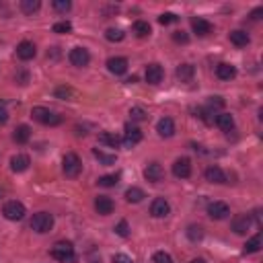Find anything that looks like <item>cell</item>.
<instances>
[{
    "mask_svg": "<svg viewBox=\"0 0 263 263\" xmlns=\"http://www.w3.org/2000/svg\"><path fill=\"white\" fill-rule=\"evenodd\" d=\"M52 257L58 259L60 263H74L76 261V253H74V247L68 240H60L52 247Z\"/></svg>",
    "mask_w": 263,
    "mask_h": 263,
    "instance_id": "1",
    "label": "cell"
},
{
    "mask_svg": "<svg viewBox=\"0 0 263 263\" xmlns=\"http://www.w3.org/2000/svg\"><path fill=\"white\" fill-rule=\"evenodd\" d=\"M31 228L39 234H46L54 228V216L50 212H37L31 218Z\"/></svg>",
    "mask_w": 263,
    "mask_h": 263,
    "instance_id": "2",
    "label": "cell"
},
{
    "mask_svg": "<svg viewBox=\"0 0 263 263\" xmlns=\"http://www.w3.org/2000/svg\"><path fill=\"white\" fill-rule=\"evenodd\" d=\"M31 115H33L35 121H39L43 125H60L62 123V117L58 113L50 111V109H46V107H33Z\"/></svg>",
    "mask_w": 263,
    "mask_h": 263,
    "instance_id": "3",
    "label": "cell"
},
{
    "mask_svg": "<svg viewBox=\"0 0 263 263\" xmlns=\"http://www.w3.org/2000/svg\"><path fill=\"white\" fill-rule=\"evenodd\" d=\"M62 169H64L66 177H70V179L78 177L80 171H82V163H80L78 155H74V152H68V155L64 157V161H62Z\"/></svg>",
    "mask_w": 263,
    "mask_h": 263,
    "instance_id": "4",
    "label": "cell"
},
{
    "mask_svg": "<svg viewBox=\"0 0 263 263\" xmlns=\"http://www.w3.org/2000/svg\"><path fill=\"white\" fill-rule=\"evenodd\" d=\"M3 214H5L7 220H13V222L23 220V216H25V206L21 204V202H17V200L7 202L5 208H3Z\"/></svg>",
    "mask_w": 263,
    "mask_h": 263,
    "instance_id": "5",
    "label": "cell"
},
{
    "mask_svg": "<svg viewBox=\"0 0 263 263\" xmlns=\"http://www.w3.org/2000/svg\"><path fill=\"white\" fill-rule=\"evenodd\" d=\"M68 60H70V64H72V66H78V68H84V66H89V62H91V54L86 52L84 48H74V50H70Z\"/></svg>",
    "mask_w": 263,
    "mask_h": 263,
    "instance_id": "6",
    "label": "cell"
},
{
    "mask_svg": "<svg viewBox=\"0 0 263 263\" xmlns=\"http://www.w3.org/2000/svg\"><path fill=\"white\" fill-rule=\"evenodd\" d=\"M173 175L177 179H187L191 175V161L187 157H181L173 163Z\"/></svg>",
    "mask_w": 263,
    "mask_h": 263,
    "instance_id": "7",
    "label": "cell"
},
{
    "mask_svg": "<svg viewBox=\"0 0 263 263\" xmlns=\"http://www.w3.org/2000/svg\"><path fill=\"white\" fill-rule=\"evenodd\" d=\"M228 214H230V208L224 202H212L208 206V216L212 218V220H224Z\"/></svg>",
    "mask_w": 263,
    "mask_h": 263,
    "instance_id": "8",
    "label": "cell"
},
{
    "mask_svg": "<svg viewBox=\"0 0 263 263\" xmlns=\"http://www.w3.org/2000/svg\"><path fill=\"white\" fill-rule=\"evenodd\" d=\"M150 214L155 218H167L171 214V204L165 200V197H157L150 206Z\"/></svg>",
    "mask_w": 263,
    "mask_h": 263,
    "instance_id": "9",
    "label": "cell"
},
{
    "mask_svg": "<svg viewBox=\"0 0 263 263\" xmlns=\"http://www.w3.org/2000/svg\"><path fill=\"white\" fill-rule=\"evenodd\" d=\"M138 142H142V132L140 127L136 125H125V136H123V146L125 148H132V146H136Z\"/></svg>",
    "mask_w": 263,
    "mask_h": 263,
    "instance_id": "10",
    "label": "cell"
},
{
    "mask_svg": "<svg viewBox=\"0 0 263 263\" xmlns=\"http://www.w3.org/2000/svg\"><path fill=\"white\" fill-rule=\"evenodd\" d=\"M163 78H165L163 66H159V64H148V66H146V82H150V84H161Z\"/></svg>",
    "mask_w": 263,
    "mask_h": 263,
    "instance_id": "11",
    "label": "cell"
},
{
    "mask_svg": "<svg viewBox=\"0 0 263 263\" xmlns=\"http://www.w3.org/2000/svg\"><path fill=\"white\" fill-rule=\"evenodd\" d=\"M107 70L111 72V74H115V76H121V74H125L127 72V60L125 58H109L107 60Z\"/></svg>",
    "mask_w": 263,
    "mask_h": 263,
    "instance_id": "12",
    "label": "cell"
},
{
    "mask_svg": "<svg viewBox=\"0 0 263 263\" xmlns=\"http://www.w3.org/2000/svg\"><path fill=\"white\" fill-rule=\"evenodd\" d=\"M144 177H146L148 181H152V183H159V181H163V177H165V169H163L159 163H150V165H146V169H144Z\"/></svg>",
    "mask_w": 263,
    "mask_h": 263,
    "instance_id": "13",
    "label": "cell"
},
{
    "mask_svg": "<svg viewBox=\"0 0 263 263\" xmlns=\"http://www.w3.org/2000/svg\"><path fill=\"white\" fill-rule=\"evenodd\" d=\"M251 224H253V218H251V214L236 216L234 220H232V230H234L236 234H247V230L251 228Z\"/></svg>",
    "mask_w": 263,
    "mask_h": 263,
    "instance_id": "14",
    "label": "cell"
},
{
    "mask_svg": "<svg viewBox=\"0 0 263 263\" xmlns=\"http://www.w3.org/2000/svg\"><path fill=\"white\" fill-rule=\"evenodd\" d=\"M113 208H115L113 200H111V197H107V195H99L97 200H95V210L101 216H109V214L113 212Z\"/></svg>",
    "mask_w": 263,
    "mask_h": 263,
    "instance_id": "15",
    "label": "cell"
},
{
    "mask_svg": "<svg viewBox=\"0 0 263 263\" xmlns=\"http://www.w3.org/2000/svg\"><path fill=\"white\" fill-rule=\"evenodd\" d=\"M216 76L220 78V80H232V78L236 76V68H234L232 64L222 62V64L216 66Z\"/></svg>",
    "mask_w": 263,
    "mask_h": 263,
    "instance_id": "16",
    "label": "cell"
},
{
    "mask_svg": "<svg viewBox=\"0 0 263 263\" xmlns=\"http://www.w3.org/2000/svg\"><path fill=\"white\" fill-rule=\"evenodd\" d=\"M206 179H208L210 183L222 185V183H226V175H224V171H222L220 167H208V169H206Z\"/></svg>",
    "mask_w": 263,
    "mask_h": 263,
    "instance_id": "17",
    "label": "cell"
},
{
    "mask_svg": "<svg viewBox=\"0 0 263 263\" xmlns=\"http://www.w3.org/2000/svg\"><path fill=\"white\" fill-rule=\"evenodd\" d=\"M17 56L21 60H31L35 58V46H33V41H21L19 46H17Z\"/></svg>",
    "mask_w": 263,
    "mask_h": 263,
    "instance_id": "18",
    "label": "cell"
},
{
    "mask_svg": "<svg viewBox=\"0 0 263 263\" xmlns=\"http://www.w3.org/2000/svg\"><path fill=\"white\" fill-rule=\"evenodd\" d=\"M157 132H159V136H163V138H171L175 134V121L171 117H163L157 123Z\"/></svg>",
    "mask_w": 263,
    "mask_h": 263,
    "instance_id": "19",
    "label": "cell"
},
{
    "mask_svg": "<svg viewBox=\"0 0 263 263\" xmlns=\"http://www.w3.org/2000/svg\"><path fill=\"white\" fill-rule=\"evenodd\" d=\"M228 39H230V43H234L236 48H245V46H249V41H251L249 33H247V31H240V29H236V31H230Z\"/></svg>",
    "mask_w": 263,
    "mask_h": 263,
    "instance_id": "20",
    "label": "cell"
},
{
    "mask_svg": "<svg viewBox=\"0 0 263 263\" xmlns=\"http://www.w3.org/2000/svg\"><path fill=\"white\" fill-rule=\"evenodd\" d=\"M29 165H31V161H29L27 155H17V157L11 159V169H13L15 173H23V171H27Z\"/></svg>",
    "mask_w": 263,
    "mask_h": 263,
    "instance_id": "21",
    "label": "cell"
},
{
    "mask_svg": "<svg viewBox=\"0 0 263 263\" xmlns=\"http://www.w3.org/2000/svg\"><path fill=\"white\" fill-rule=\"evenodd\" d=\"M191 27L197 35H208L212 31V23H208L206 19H200V17H193L191 19Z\"/></svg>",
    "mask_w": 263,
    "mask_h": 263,
    "instance_id": "22",
    "label": "cell"
},
{
    "mask_svg": "<svg viewBox=\"0 0 263 263\" xmlns=\"http://www.w3.org/2000/svg\"><path fill=\"white\" fill-rule=\"evenodd\" d=\"M29 138H31V127L29 125H19L17 129H15V134H13V140L17 142V144H25V142H29Z\"/></svg>",
    "mask_w": 263,
    "mask_h": 263,
    "instance_id": "23",
    "label": "cell"
},
{
    "mask_svg": "<svg viewBox=\"0 0 263 263\" xmlns=\"http://www.w3.org/2000/svg\"><path fill=\"white\" fill-rule=\"evenodd\" d=\"M214 121H216L218 127L224 129V132H230V129L234 127V117H232L230 113H218Z\"/></svg>",
    "mask_w": 263,
    "mask_h": 263,
    "instance_id": "24",
    "label": "cell"
},
{
    "mask_svg": "<svg viewBox=\"0 0 263 263\" xmlns=\"http://www.w3.org/2000/svg\"><path fill=\"white\" fill-rule=\"evenodd\" d=\"M144 191L140 189V187H129L127 191H125V200L129 202V204H140L142 200H144Z\"/></svg>",
    "mask_w": 263,
    "mask_h": 263,
    "instance_id": "25",
    "label": "cell"
},
{
    "mask_svg": "<svg viewBox=\"0 0 263 263\" xmlns=\"http://www.w3.org/2000/svg\"><path fill=\"white\" fill-rule=\"evenodd\" d=\"M99 142L105 144V146H111V148L119 146V138L115 134H111V132H101V134H99Z\"/></svg>",
    "mask_w": 263,
    "mask_h": 263,
    "instance_id": "26",
    "label": "cell"
},
{
    "mask_svg": "<svg viewBox=\"0 0 263 263\" xmlns=\"http://www.w3.org/2000/svg\"><path fill=\"white\" fill-rule=\"evenodd\" d=\"M39 7H41L39 0H21V11H23L25 15H33V13H37Z\"/></svg>",
    "mask_w": 263,
    "mask_h": 263,
    "instance_id": "27",
    "label": "cell"
},
{
    "mask_svg": "<svg viewBox=\"0 0 263 263\" xmlns=\"http://www.w3.org/2000/svg\"><path fill=\"white\" fill-rule=\"evenodd\" d=\"M261 249V232H257L253 238L247 240V245H245V253H257Z\"/></svg>",
    "mask_w": 263,
    "mask_h": 263,
    "instance_id": "28",
    "label": "cell"
},
{
    "mask_svg": "<svg viewBox=\"0 0 263 263\" xmlns=\"http://www.w3.org/2000/svg\"><path fill=\"white\" fill-rule=\"evenodd\" d=\"M150 25L146 23V21H136V23H134V33L138 35V37H148L150 35Z\"/></svg>",
    "mask_w": 263,
    "mask_h": 263,
    "instance_id": "29",
    "label": "cell"
},
{
    "mask_svg": "<svg viewBox=\"0 0 263 263\" xmlns=\"http://www.w3.org/2000/svg\"><path fill=\"white\" fill-rule=\"evenodd\" d=\"M93 155H95V159H99L103 165H113L115 161H117V157L115 155H105L103 150H99V148H95L93 150Z\"/></svg>",
    "mask_w": 263,
    "mask_h": 263,
    "instance_id": "30",
    "label": "cell"
},
{
    "mask_svg": "<svg viewBox=\"0 0 263 263\" xmlns=\"http://www.w3.org/2000/svg\"><path fill=\"white\" fill-rule=\"evenodd\" d=\"M177 76L181 80H191L193 78V66L191 64H181L177 68Z\"/></svg>",
    "mask_w": 263,
    "mask_h": 263,
    "instance_id": "31",
    "label": "cell"
},
{
    "mask_svg": "<svg viewBox=\"0 0 263 263\" xmlns=\"http://www.w3.org/2000/svg\"><path fill=\"white\" fill-rule=\"evenodd\" d=\"M202 236H204V228H202V226H195V224H191V226L187 228V238H189V240H193V243H197V240H202Z\"/></svg>",
    "mask_w": 263,
    "mask_h": 263,
    "instance_id": "32",
    "label": "cell"
},
{
    "mask_svg": "<svg viewBox=\"0 0 263 263\" xmlns=\"http://www.w3.org/2000/svg\"><path fill=\"white\" fill-rule=\"evenodd\" d=\"M129 117H132V121H144L148 117V113L144 111L142 107H132L129 109Z\"/></svg>",
    "mask_w": 263,
    "mask_h": 263,
    "instance_id": "33",
    "label": "cell"
},
{
    "mask_svg": "<svg viewBox=\"0 0 263 263\" xmlns=\"http://www.w3.org/2000/svg\"><path fill=\"white\" fill-rule=\"evenodd\" d=\"M105 37H107V41H121V39L125 37V33H123L121 29L111 27V29H107V31H105Z\"/></svg>",
    "mask_w": 263,
    "mask_h": 263,
    "instance_id": "34",
    "label": "cell"
},
{
    "mask_svg": "<svg viewBox=\"0 0 263 263\" xmlns=\"http://www.w3.org/2000/svg\"><path fill=\"white\" fill-rule=\"evenodd\" d=\"M117 175H103V177L99 179V185L101 187H113V185H117Z\"/></svg>",
    "mask_w": 263,
    "mask_h": 263,
    "instance_id": "35",
    "label": "cell"
},
{
    "mask_svg": "<svg viewBox=\"0 0 263 263\" xmlns=\"http://www.w3.org/2000/svg\"><path fill=\"white\" fill-rule=\"evenodd\" d=\"M56 97L58 99H72L74 97V91L70 89V86H58V89H56Z\"/></svg>",
    "mask_w": 263,
    "mask_h": 263,
    "instance_id": "36",
    "label": "cell"
},
{
    "mask_svg": "<svg viewBox=\"0 0 263 263\" xmlns=\"http://www.w3.org/2000/svg\"><path fill=\"white\" fill-rule=\"evenodd\" d=\"M72 31V23L70 21H60L54 25V33H70Z\"/></svg>",
    "mask_w": 263,
    "mask_h": 263,
    "instance_id": "37",
    "label": "cell"
},
{
    "mask_svg": "<svg viewBox=\"0 0 263 263\" xmlns=\"http://www.w3.org/2000/svg\"><path fill=\"white\" fill-rule=\"evenodd\" d=\"M54 9L58 13H68L72 9V3L70 0H54Z\"/></svg>",
    "mask_w": 263,
    "mask_h": 263,
    "instance_id": "38",
    "label": "cell"
},
{
    "mask_svg": "<svg viewBox=\"0 0 263 263\" xmlns=\"http://www.w3.org/2000/svg\"><path fill=\"white\" fill-rule=\"evenodd\" d=\"M222 107H224V99L222 97H210V101H208L210 111H214V109H222Z\"/></svg>",
    "mask_w": 263,
    "mask_h": 263,
    "instance_id": "39",
    "label": "cell"
},
{
    "mask_svg": "<svg viewBox=\"0 0 263 263\" xmlns=\"http://www.w3.org/2000/svg\"><path fill=\"white\" fill-rule=\"evenodd\" d=\"M152 261H155V263H173V257L169 253H165V251H159V253H155Z\"/></svg>",
    "mask_w": 263,
    "mask_h": 263,
    "instance_id": "40",
    "label": "cell"
},
{
    "mask_svg": "<svg viewBox=\"0 0 263 263\" xmlns=\"http://www.w3.org/2000/svg\"><path fill=\"white\" fill-rule=\"evenodd\" d=\"M175 21H177V17H175L173 13H163L159 17V23L161 25H171V23H175Z\"/></svg>",
    "mask_w": 263,
    "mask_h": 263,
    "instance_id": "41",
    "label": "cell"
},
{
    "mask_svg": "<svg viewBox=\"0 0 263 263\" xmlns=\"http://www.w3.org/2000/svg\"><path fill=\"white\" fill-rule=\"evenodd\" d=\"M173 41H175V43H187V41H189V35H187L185 31H175V33H173Z\"/></svg>",
    "mask_w": 263,
    "mask_h": 263,
    "instance_id": "42",
    "label": "cell"
},
{
    "mask_svg": "<svg viewBox=\"0 0 263 263\" xmlns=\"http://www.w3.org/2000/svg\"><path fill=\"white\" fill-rule=\"evenodd\" d=\"M115 232L119 234V236H127L129 234V228H127V222L125 220H121L117 226H115Z\"/></svg>",
    "mask_w": 263,
    "mask_h": 263,
    "instance_id": "43",
    "label": "cell"
},
{
    "mask_svg": "<svg viewBox=\"0 0 263 263\" xmlns=\"http://www.w3.org/2000/svg\"><path fill=\"white\" fill-rule=\"evenodd\" d=\"M9 121V111H7V105L0 101V125Z\"/></svg>",
    "mask_w": 263,
    "mask_h": 263,
    "instance_id": "44",
    "label": "cell"
},
{
    "mask_svg": "<svg viewBox=\"0 0 263 263\" xmlns=\"http://www.w3.org/2000/svg\"><path fill=\"white\" fill-rule=\"evenodd\" d=\"M113 263H132V259L123 253H117V255H113Z\"/></svg>",
    "mask_w": 263,
    "mask_h": 263,
    "instance_id": "45",
    "label": "cell"
},
{
    "mask_svg": "<svg viewBox=\"0 0 263 263\" xmlns=\"http://www.w3.org/2000/svg\"><path fill=\"white\" fill-rule=\"evenodd\" d=\"M27 80H29L27 72H21V74H17V82H19V84H27Z\"/></svg>",
    "mask_w": 263,
    "mask_h": 263,
    "instance_id": "46",
    "label": "cell"
},
{
    "mask_svg": "<svg viewBox=\"0 0 263 263\" xmlns=\"http://www.w3.org/2000/svg\"><path fill=\"white\" fill-rule=\"evenodd\" d=\"M261 15H263V9H255V11L251 13V19H253V21H259Z\"/></svg>",
    "mask_w": 263,
    "mask_h": 263,
    "instance_id": "47",
    "label": "cell"
},
{
    "mask_svg": "<svg viewBox=\"0 0 263 263\" xmlns=\"http://www.w3.org/2000/svg\"><path fill=\"white\" fill-rule=\"evenodd\" d=\"M189 263H206V259H191Z\"/></svg>",
    "mask_w": 263,
    "mask_h": 263,
    "instance_id": "48",
    "label": "cell"
}]
</instances>
